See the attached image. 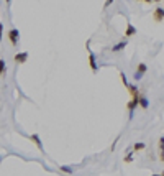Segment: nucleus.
Returning <instances> with one entry per match:
<instances>
[{
    "label": "nucleus",
    "mask_w": 164,
    "mask_h": 176,
    "mask_svg": "<svg viewBox=\"0 0 164 176\" xmlns=\"http://www.w3.org/2000/svg\"><path fill=\"white\" fill-rule=\"evenodd\" d=\"M144 146H146V145H144L143 142H139V143H134V145H133V148L138 151V150H144Z\"/></svg>",
    "instance_id": "nucleus-13"
},
{
    "label": "nucleus",
    "mask_w": 164,
    "mask_h": 176,
    "mask_svg": "<svg viewBox=\"0 0 164 176\" xmlns=\"http://www.w3.org/2000/svg\"><path fill=\"white\" fill-rule=\"evenodd\" d=\"M139 2H146V3H151V2H154V0H139Z\"/></svg>",
    "instance_id": "nucleus-21"
},
{
    "label": "nucleus",
    "mask_w": 164,
    "mask_h": 176,
    "mask_svg": "<svg viewBox=\"0 0 164 176\" xmlns=\"http://www.w3.org/2000/svg\"><path fill=\"white\" fill-rule=\"evenodd\" d=\"M128 91H130V94L134 97V96H139V91H138V87L136 86H131V84H128V87H126Z\"/></svg>",
    "instance_id": "nucleus-10"
},
{
    "label": "nucleus",
    "mask_w": 164,
    "mask_h": 176,
    "mask_svg": "<svg viewBox=\"0 0 164 176\" xmlns=\"http://www.w3.org/2000/svg\"><path fill=\"white\" fill-rule=\"evenodd\" d=\"M133 35H136V28H134L131 23H128L126 25V31H125V38H130Z\"/></svg>",
    "instance_id": "nucleus-8"
},
{
    "label": "nucleus",
    "mask_w": 164,
    "mask_h": 176,
    "mask_svg": "<svg viewBox=\"0 0 164 176\" xmlns=\"http://www.w3.org/2000/svg\"><path fill=\"white\" fill-rule=\"evenodd\" d=\"M2 38H3V25L0 23V43H2Z\"/></svg>",
    "instance_id": "nucleus-18"
},
{
    "label": "nucleus",
    "mask_w": 164,
    "mask_h": 176,
    "mask_svg": "<svg viewBox=\"0 0 164 176\" xmlns=\"http://www.w3.org/2000/svg\"><path fill=\"white\" fill-rule=\"evenodd\" d=\"M87 53H89V66H90V69L93 73H97V69H98V66H97V56H95V53L89 48V43H87Z\"/></svg>",
    "instance_id": "nucleus-2"
},
{
    "label": "nucleus",
    "mask_w": 164,
    "mask_h": 176,
    "mask_svg": "<svg viewBox=\"0 0 164 176\" xmlns=\"http://www.w3.org/2000/svg\"><path fill=\"white\" fill-rule=\"evenodd\" d=\"M5 68H7V66H5V61H3V59H0V76H2V74L5 73Z\"/></svg>",
    "instance_id": "nucleus-16"
},
{
    "label": "nucleus",
    "mask_w": 164,
    "mask_h": 176,
    "mask_svg": "<svg viewBox=\"0 0 164 176\" xmlns=\"http://www.w3.org/2000/svg\"><path fill=\"white\" fill-rule=\"evenodd\" d=\"M138 104H139V107H141V109H148V107H149V101H148L146 97H143V96H139Z\"/></svg>",
    "instance_id": "nucleus-9"
},
{
    "label": "nucleus",
    "mask_w": 164,
    "mask_h": 176,
    "mask_svg": "<svg viewBox=\"0 0 164 176\" xmlns=\"http://www.w3.org/2000/svg\"><path fill=\"white\" fill-rule=\"evenodd\" d=\"M120 76H121V83L125 84V87H128V79H126V76H125V73H120Z\"/></svg>",
    "instance_id": "nucleus-17"
},
{
    "label": "nucleus",
    "mask_w": 164,
    "mask_h": 176,
    "mask_svg": "<svg viewBox=\"0 0 164 176\" xmlns=\"http://www.w3.org/2000/svg\"><path fill=\"white\" fill-rule=\"evenodd\" d=\"M143 76H144L143 73L136 71V73H134V76H133V79H134V81H139V79H143Z\"/></svg>",
    "instance_id": "nucleus-14"
},
{
    "label": "nucleus",
    "mask_w": 164,
    "mask_h": 176,
    "mask_svg": "<svg viewBox=\"0 0 164 176\" xmlns=\"http://www.w3.org/2000/svg\"><path fill=\"white\" fill-rule=\"evenodd\" d=\"M159 150H161V153H159V155H161V156H159V160L164 161V137L159 138Z\"/></svg>",
    "instance_id": "nucleus-11"
},
{
    "label": "nucleus",
    "mask_w": 164,
    "mask_h": 176,
    "mask_svg": "<svg viewBox=\"0 0 164 176\" xmlns=\"http://www.w3.org/2000/svg\"><path fill=\"white\" fill-rule=\"evenodd\" d=\"M59 169H61V171H64V173H69V174H72V173H74V171H72V168H69V166H61Z\"/></svg>",
    "instance_id": "nucleus-15"
},
{
    "label": "nucleus",
    "mask_w": 164,
    "mask_h": 176,
    "mask_svg": "<svg viewBox=\"0 0 164 176\" xmlns=\"http://www.w3.org/2000/svg\"><path fill=\"white\" fill-rule=\"evenodd\" d=\"M5 2H7V5H10V2H11V0H5Z\"/></svg>",
    "instance_id": "nucleus-22"
},
{
    "label": "nucleus",
    "mask_w": 164,
    "mask_h": 176,
    "mask_svg": "<svg viewBox=\"0 0 164 176\" xmlns=\"http://www.w3.org/2000/svg\"><path fill=\"white\" fill-rule=\"evenodd\" d=\"M112 3H113V0H107V2H105V7H110Z\"/></svg>",
    "instance_id": "nucleus-20"
},
{
    "label": "nucleus",
    "mask_w": 164,
    "mask_h": 176,
    "mask_svg": "<svg viewBox=\"0 0 164 176\" xmlns=\"http://www.w3.org/2000/svg\"><path fill=\"white\" fill-rule=\"evenodd\" d=\"M28 61V51H21L15 55V63L16 64H25Z\"/></svg>",
    "instance_id": "nucleus-4"
},
{
    "label": "nucleus",
    "mask_w": 164,
    "mask_h": 176,
    "mask_svg": "<svg viewBox=\"0 0 164 176\" xmlns=\"http://www.w3.org/2000/svg\"><path fill=\"white\" fill-rule=\"evenodd\" d=\"M154 2H161V0H154Z\"/></svg>",
    "instance_id": "nucleus-24"
},
{
    "label": "nucleus",
    "mask_w": 164,
    "mask_h": 176,
    "mask_svg": "<svg viewBox=\"0 0 164 176\" xmlns=\"http://www.w3.org/2000/svg\"><path fill=\"white\" fill-rule=\"evenodd\" d=\"M2 160H3V156H2V155H0V161H2Z\"/></svg>",
    "instance_id": "nucleus-23"
},
{
    "label": "nucleus",
    "mask_w": 164,
    "mask_h": 176,
    "mask_svg": "<svg viewBox=\"0 0 164 176\" xmlns=\"http://www.w3.org/2000/svg\"><path fill=\"white\" fill-rule=\"evenodd\" d=\"M153 18H154V21H164V8H161V7H157L154 12H153Z\"/></svg>",
    "instance_id": "nucleus-5"
},
{
    "label": "nucleus",
    "mask_w": 164,
    "mask_h": 176,
    "mask_svg": "<svg viewBox=\"0 0 164 176\" xmlns=\"http://www.w3.org/2000/svg\"><path fill=\"white\" fill-rule=\"evenodd\" d=\"M7 36H8V41L11 43V46H16V45H18V40H20V31L16 30V28H10L8 33H7Z\"/></svg>",
    "instance_id": "nucleus-1"
},
{
    "label": "nucleus",
    "mask_w": 164,
    "mask_h": 176,
    "mask_svg": "<svg viewBox=\"0 0 164 176\" xmlns=\"http://www.w3.org/2000/svg\"><path fill=\"white\" fill-rule=\"evenodd\" d=\"M131 155H133V153H130V155H128V156L125 158V161H126V163H131V160H133V156H131Z\"/></svg>",
    "instance_id": "nucleus-19"
},
{
    "label": "nucleus",
    "mask_w": 164,
    "mask_h": 176,
    "mask_svg": "<svg viewBox=\"0 0 164 176\" xmlns=\"http://www.w3.org/2000/svg\"><path fill=\"white\" fill-rule=\"evenodd\" d=\"M138 71H139V73H143V74H144L146 71H148V66H146V64H144V63H139V64H138Z\"/></svg>",
    "instance_id": "nucleus-12"
},
{
    "label": "nucleus",
    "mask_w": 164,
    "mask_h": 176,
    "mask_svg": "<svg viewBox=\"0 0 164 176\" xmlns=\"http://www.w3.org/2000/svg\"><path fill=\"white\" fill-rule=\"evenodd\" d=\"M138 99H139V96H134L130 102L126 104V107H128V110H130V119H133V115H134V109L138 107Z\"/></svg>",
    "instance_id": "nucleus-3"
},
{
    "label": "nucleus",
    "mask_w": 164,
    "mask_h": 176,
    "mask_svg": "<svg viewBox=\"0 0 164 176\" xmlns=\"http://www.w3.org/2000/svg\"><path fill=\"white\" fill-rule=\"evenodd\" d=\"M125 48H126V38L123 40V41L116 43L115 46H112V53H120L121 50H125Z\"/></svg>",
    "instance_id": "nucleus-7"
},
{
    "label": "nucleus",
    "mask_w": 164,
    "mask_h": 176,
    "mask_svg": "<svg viewBox=\"0 0 164 176\" xmlns=\"http://www.w3.org/2000/svg\"><path fill=\"white\" fill-rule=\"evenodd\" d=\"M30 138H31V142H34V145L38 146V150H39V151H44V148H43V142H41V138H39V135H38V133H33Z\"/></svg>",
    "instance_id": "nucleus-6"
}]
</instances>
